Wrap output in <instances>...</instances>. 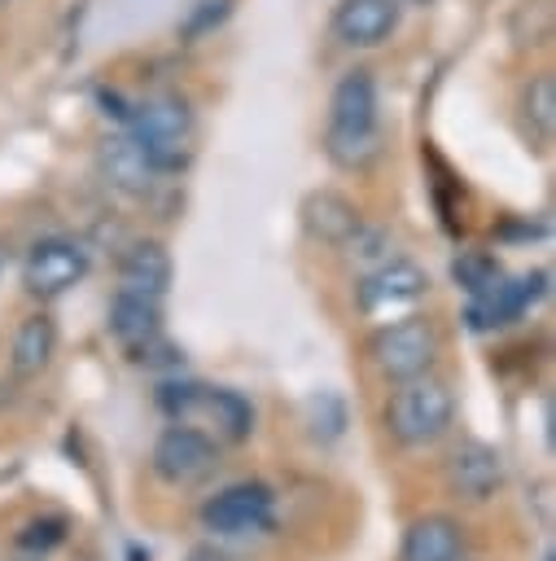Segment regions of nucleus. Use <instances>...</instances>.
Returning <instances> with one entry per match:
<instances>
[{
  "mask_svg": "<svg viewBox=\"0 0 556 561\" xmlns=\"http://www.w3.org/2000/svg\"><path fill=\"white\" fill-rule=\"evenodd\" d=\"M324 149L337 167L359 171L381 153V131H377V83L368 70H346L333 88L328 101V136Z\"/></svg>",
  "mask_w": 556,
  "mask_h": 561,
  "instance_id": "1",
  "label": "nucleus"
},
{
  "mask_svg": "<svg viewBox=\"0 0 556 561\" xmlns=\"http://www.w3.org/2000/svg\"><path fill=\"white\" fill-rule=\"evenodd\" d=\"M127 131L140 140V149H144V158L153 162L158 175H171V171L188 167L193 114H188V101L179 92H158V96L140 101L127 118Z\"/></svg>",
  "mask_w": 556,
  "mask_h": 561,
  "instance_id": "2",
  "label": "nucleus"
},
{
  "mask_svg": "<svg viewBox=\"0 0 556 561\" xmlns=\"http://www.w3.org/2000/svg\"><path fill=\"white\" fill-rule=\"evenodd\" d=\"M455 416V399L451 390L438 381V377H412L403 381V390H394L390 399V412H385V425L390 434L403 443V447H425L433 443Z\"/></svg>",
  "mask_w": 556,
  "mask_h": 561,
  "instance_id": "3",
  "label": "nucleus"
},
{
  "mask_svg": "<svg viewBox=\"0 0 556 561\" xmlns=\"http://www.w3.org/2000/svg\"><path fill=\"white\" fill-rule=\"evenodd\" d=\"M368 351H372V364H377L381 377H390V381H412V377L429 373V364H433V355H438V333H433L429 320L407 316V320H398V324L377 329Z\"/></svg>",
  "mask_w": 556,
  "mask_h": 561,
  "instance_id": "4",
  "label": "nucleus"
},
{
  "mask_svg": "<svg viewBox=\"0 0 556 561\" xmlns=\"http://www.w3.org/2000/svg\"><path fill=\"white\" fill-rule=\"evenodd\" d=\"M215 465H219L215 443L201 430L184 425V421L162 430V438L153 443V473L171 486H197L201 478L215 473Z\"/></svg>",
  "mask_w": 556,
  "mask_h": 561,
  "instance_id": "5",
  "label": "nucleus"
},
{
  "mask_svg": "<svg viewBox=\"0 0 556 561\" xmlns=\"http://www.w3.org/2000/svg\"><path fill=\"white\" fill-rule=\"evenodd\" d=\"M88 276V250L70 237H44L22 263V285L39 298H57Z\"/></svg>",
  "mask_w": 556,
  "mask_h": 561,
  "instance_id": "6",
  "label": "nucleus"
},
{
  "mask_svg": "<svg viewBox=\"0 0 556 561\" xmlns=\"http://www.w3.org/2000/svg\"><path fill=\"white\" fill-rule=\"evenodd\" d=\"M201 522L219 535L271 530V486L267 482H232L201 504Z\"/></svg>",
  "mask_w": 556,
  "mask_h": 561,
  "instance_id": "7",
  "label": "nucleus"
},
{
  "mask_svg": "<svg viewBox=\"0 0 556 561\" xmlns=\"http://www.w3.org/2000/svg\"><path fill=\"white\" fill-rule=\"evenodd\" d=\"M547 294V272H530V276H517V280H499L490 294H477L468 298V329H503L512 320H521L538 298Z\"/></svg>",
  "mask_w": 556,
  "mask_h": 561,
  "instance_id": "8",
  "label": "nucleus"
},
{
  "mask_svg": "<svg viewBox=\"0 0 556 561\" xmlns=\"http://www.w3.org/2000/svg\"><path fill=\"white\" fill-rule=\"evenodd\" d=\"M109 333H114V342L131 359L144 364V355L162 346V311H158V298L118 289L114 302H109Z\"/></svg>",
  "mask_w": 556,
  "mask_h": 561,
  "instance_id": "9",
  "label": "nucleus"
},
{
  "mask_svg": "<svg viewBox=\"0 0 556 561\" xmlns=\"http://www.w3.org/2000/svg\"><path fill=\"white\" fill-rule=\"evenodd\" d=\"M398 0H337L333 35L346 48H377L398 31Z\"/></svg>",
  "mask_w": 556,
  "mask_h": 561,
  "instance_id": "10",
  "label": "nucleus"
},
{
  "mask_svg": "<svg viewBox=\"0 0 556 561\" xmlns=\"http://www.w3.org/2000/svg\"><path fill=\"white\" fill-rule=\"evenodd\" d=\"M425 289H429V276H425L416 263L390 259V263L372 267V272L359 280L355 294H359V307H363V311H381V307L416 302V298H425Z\"/></svg>",
  "mask_w": 556,
  "mask_h": 561,
  "instance_id": "11",
  "label": "nucleus"
},
{
  "mask_svg": "<svg viewBox=\"0 0 556 561\" xmlns=\"http://www.w3.org/2000/svg\"><path fill=\"white\" fill-rule=\"evenodd\" d=\"M447 482L464 500H490L503 482V456L490 443H460L447 460Z\"/></svg>",
  "mask_w": 556,
  "mask_h": 561,
  "instance_id": "12",
  "label": "nucleus"
},
{
  "mask_svg": "<svg viewBox=\"0 0 556 561\" xmlns=\"http://www.w3.org/2000/svg\"><path fill=\"white\" fill-rule=\"evenodd\" d=\"M101 171H105V180H109L118 193H127V197H144V193L153 188V175H158L131 131H118V136H109V140L101 145Z\"/></svg>",
  "mask_w": 556,
  "mask_h": 561,
  "instance_id": "13",
  "label": "nucleus"
},
{
  "mask_svg": "<svg viewBox=\"0 0 556 561\" xmlns=\"http://www.w3.org/2000/svg\"><path fill=\"white\" fill-rule=\"evenodd\" d=\"M460 557H464V530L455 517L442 513L416 517L398 548V561H460Z\"/></svg>",
  "mask_w": 556,
  "mask_h": 561,
  "instance_id": "14",
  "label": "nucleus"
},
{
  "mask_svg": "<svg viewBox=\"0 0 556 561\" xmlns=\"http://www.w3.org/2000/svg\"><path fill=\"white\" fill-rule=\"evenodd\" d=\"M359 224H363L359 210L333 188H315L302 197V228L324 245H346Z\"/></svg>",
  "mask_w": 556,
  "mask_h": 561,
  "instance_id": "15",
  "label": "nucleus"
},
{
  "mask_svg": "<svg viewBox=\"0 0 556 561\" xmlns=\"http://www.w3.org/2000/svg\"><path fill=\"white\" fill-rule=\"evenodd\" d=\"M171 285V254L162 241H136L118 263V289L162 298Z\"/></svg>",
  "mask_w": 556,
  "mask_h": 561,
  "instance_id": "16",
  "label": "nucleus"
},
{
  "mask_svg": "<svg viewBox=\"0 0 556 561\" xmlns=\"http://www.w3.org/2000/svg\"><path fill=\"white\" fill-rule=\"evenodd\" d=\"M197 412H206V416L215 421L219 438H228V443H241V438H250V430H254V408H250V399H245L241 390H223V386L210 390V386H201Z\"/></svg>",
  "mask_w": 556,
  "mask_h": 561,
  "instance_id": "17",
  "label": "nucleus"
},
{
  "mask_svg": "<svg viewBox=\"0 0 556 561\" xmlns=\"http://www.w3.org/2000/svg\"><path fill=\"white\" fill-rule=\"evenodd\" d=\"M53 351H57V329H53V320H48V316H26V320L18 324V333H13V373H18V377L44 373L48 359H53Z\"/></svg>",
  "mask_w": 556,
  "mask_h": 561,
  "instance_id": "18",
  "label": "nucleus"
},
{
  "mask_svg": "<svg viewBox=\"0 0 556 561\" xmlns=\"http://www.w3.org/2000/svg\"><path fill=\"white\" fill-rule=\"evenodd\" d=\"M451 280H455V285H460L468 298H477V294H490V289L503 280V272H499L495 254L473 250V254H460V259L451 263Z\"/></svg>",
  "mask_w": 556,
  "mask_h": 561,
  "instance_id": "19",
  "label": "nucleus"
},
{
  "mask_svg": "<svg viewBox=\"0 0 556 561\" xmlns=\"http://www.w3.org/2000/svg\"><path fill=\"white\" fill-rule=\"evenodd\" d=\"M232 4H236V0H188V4H184V18H179V39H184V44L206 39L210 31H219V26L232 18Z\"/></svg>",
  "mask_w": 556,
  "mask_h": 561,
  "instance_id": "20",
  "label": "nucleus"
},
{
  "mask_svg": "<svg viewBox=\"0 0 556 561\" xmlns=\"http://www.w3.org/2000/svg\"><path fill=\"white\" fill-rule=\"evenodd\" d=\"M306 421H311V434H315L320 443L341 438V434H346V403H341V394H333V390L311 394V399H306Z\"/></svg>",
  "mask_w": 556,
  "mask_h": 561,
  "instance_id": "21",
  "label": "nucleus"
},
{
  "mask_svg": "<svg viewBox=\"0 0 556 561\" xmlns=\"http://www.w3.org/2000/svg\"><path fill=\"white\" fill-rule=\"evenodd\" d=\"M66 530H70V522H66V517H57V513H48V517H31V522L13 535V543H18L22 552L44 557V552H53V548H61V543H66Z\"/></svg>",
  "mask_w": 556,
  "mask_h": 561,
  "instance_id": "22",
  "label": "nucleus"
},
{
  "mask_svg": "<svg viewBox=\"0 0 556 561\" xmlns=\"http://www.w3.org/2000/svg\"><path fill=\"white\" fill-rule=\"evenodd\" d=\"M525 118L538 136H552L556 127V79L552 75H534L525 88Z\"/></svg>",
  "mask_w": 556,
  "mask_h": 561,
  "instance_id": "23",
  "label": "nucleus"
},
{
  "mask_svg": "<svg viewBox=\"0 0 556 561\" xmlns=\"http://www.w3.org/2000/svg\"><path fill=\"white\" fill-rule=\"evenodd\" d=\"M197 399H201V386L197 381H162L158 386V408L171 421H188L197 412Z\"/></svg>",
  "mask_w": 556,
  "mask_h": 561,
  "instance_id": "24",
  "label": "nucleus"
},
{
  "mask_svg": "<svg viewBox=\"0 0 556 561\" xmlns=\"http://www.w3.org/2000/svg\"><path fill=\"white\" fill-rule=\"evenodd\" d=\"M346 250L355 254V259H385V250H390V237L381 232V228H355V237L346 241Z\"/></svg>",
  "mask_w": 556,
  "mask_h": 561,
  "instance_id": "25",
  "label": "nucleus"
},
{
  "mask_svg": "<svg viewBox=\"0 0 556 561\" xmlns=\"http://www.w3.org/2000/svg\"><path fill=\"white\" fill-rule=\"evenodd\" d=\"M188 561H228V557H223V552H215L210 543H201V548H193V552H188Z\"/></svg>",
  "mask_w": 556,
  "mask_h": 561,
  "instance_id": "26",
  "label": "nucleus"
},
{
  "mask_svg": "<svg viewBox=\"0 0 556 561\" xmlns=\"http://www.w3.org/2000/svg\"><path fill=\"white\" fill-rule=\"evenodd\" d=\"M127 561H149V552H144V548H136V543H131V548H127Z\"/></svg>",
  "mask_w": 556,
  "mask_h": 561,
  "instance_id": "27",
  "label": "nucleus"
},
{
  "mask_svg": "<svg viewBox=\"0 0 556 561\" xmlns=\"http://www.w3.org/2000/svg\"><path fill=\"white\" fill-rule=\"evenodd\" d=\"M398 4H433V0H398Z\"/></svg>",
  "mask_w": 556,
  "mask_h": 561,
  "instance_id": "28",
  "label": "nucleus"
},
{
  "mask_svg": "<svg viewBox=\"0 0 556 561\" xmlns=\"http://www.w3.org/2000/svg\"><path fill=\"white\" fill-rule=\"evenodd\" d=\"M0 267H4V254H0Z\"/></svg>",
  "mask_w": 556,
  "mask_h": 561,
  "instance_id": "29",
  "label": "nucleus"
}]
</instances>
